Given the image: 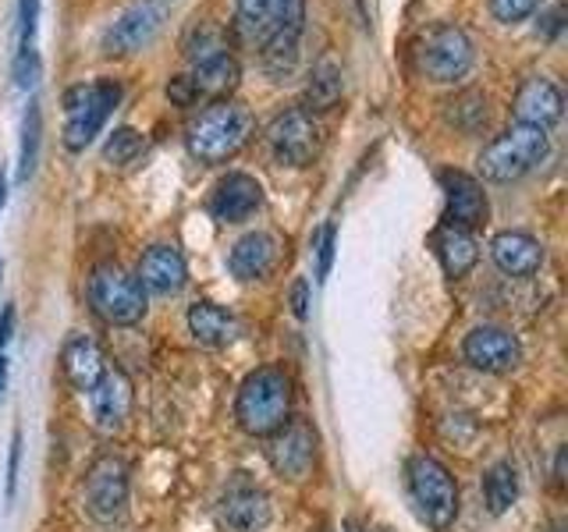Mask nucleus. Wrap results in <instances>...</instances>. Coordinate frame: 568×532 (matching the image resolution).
I'll return each mask as SVG.
<instances>
[{
    "label": "nucleus",
    "instance_id": "f257e3e1",
    "mask_svg": "<svg viewBox=\"0 0 568 532\" xmlns=\"http://www.w3.org/2000/svg\"><path fill=\"white\" fill-rule=\"evenodd\" d=\"M306 29V0H235V32L245 47L260 50L271 75H288Z\"/></svg>",
    "mask_w": 568,
    "mask_h": 532
},
{
    "label": "nucleus",
    "instance_id": "f03ea898",
    "mask_svg": "<svg viewBox=\"0 0 568 532\" xmlns=\"http://www.w3.org/2000/svg\"><path fill=\"white\" fill-rule=\"evenodd\" d=\"M235 419L248 437H271L292 419V380L277 366L248 372L235 398Z\"/></svg>",
    "mask_w": 568,
    "mask_h": 532
},
{
    "label": "nucleus",
    "instance_id": "7ed1b4c3",
    "mask_svg": "<svg viewBox=\"0 0 568 532\" xmlns=\"http://www.w3.org/2000/svg\"><path fill=\"white\" fill-rule=\"evenodd\" d=\"M248 135H253V117L242 103L213 100L206 111L189 124V153L203 164H224L235 156Z\"/></svg>",
    "mask_w": 568,
    "mask_h": 532
},
{
    "label": "nucleus",
    "instance_id": "20e7f679",
    "mask_svg": "<svg viewBox=\"0 0 568 532\" xmlns=\"http://www.w3.org/2000/svg\"><path fill=\"white\" fill-rule=\"evenodd\" d=\"M89 306L111 327H135L146 316V288L118 263H100L89 277Z\"/></svg>",
    "mask_w": 568,
    "mask_h": 532
},
{
    "label": "nucleus",
    "instance_id": "39448f33",
    "mask_svg": "<svg viewBox=\"0 0 568 532\" xmlns=\"http://www.w3.org/2000/svg\"><path fill=\"white\" fill-rule=\"evenodd\" d=\"M550 150L544 129H529V124H515L505 135H497L490 146L479 153V174L487 182H519L537 164H544V156Z\"/></svg>",
    "mask_w": 568,
    "mask_h": 532
},
{
    "label": "nucleus",
    "instance_id": "423d86ee",
    "mask_svg": "<svg viewBox=\"0 0 568 532\" xmlns=\"http://www.w3.org/2000/svg\"><path fill=\"white\" fill-rule=\"evenodd\" d=\"M405 475H408V493H413V501L426 519V525L448 529L458 514L455 475L444 469L434 454H413L405 466Z\"/></svg>",
    "mask_w": 568,
    "mask_h": 532
},
{
    "label": "nucleus",
    "instance_id": "0eeeda50",
    "mask_svg": "<svg viewBox=\"0 0 568 532\" xmlns=\"http://www.w3.org/2000/svg\"><path fill=\"white\" fill-rule=\"evenodd\" d=\"M121 100V85L118 82H89L75 85L64 93V146L71 153L85 150L103 129L106 114L114 111V103Z\"/></svg>",
    "mask_w": 568,
    "mask_h": 532
},
{
    "label": "nucleus",
    "instance_id": "6e6552de",
    "mask_svg": "<svg viewBox=\"0 0 568 532\" xmlns=\"http://www.w3.org/2000/svg\"><path fill=\"white\" fill-rule=\"evenodd\" d=\"M416 61L430 82H458L473 68V43L458 25L440 22L419 40Z\"/></svg>",
    "mask_w": 568,
    "mask_h": 532
},
{
    "label": "nucleus",
    "instance_id": "1a4fd4ad",
    "mask_svg": "<svg viewBox=\"0 0 568 532\" xmlns=\"http://www.w3.org/2000/svg\"><path fill=\"white\" fill-rule=\"evenodd\" d=\"M85 511L97 522H118L124 504H129V466L118 454H100L85 472Z\"/></svg>",
    "mask_w": 568,
    "mask_h": 532
},
{
    "label": "nucleus",
    "instance_id": "9d476101",
    "mask_svg": "<svg viewBox=\"0 0 568 532\" xmlns=\"http://www.w3.org/2000/svg\"><path fill=\"white\" fill-rule=\"evenodd\" d=\"M239 85V61L231 53H217L210 61H195L189 75H178L168 85V96L178 106H192L200 100H224Z\"/></svg>",
    "mask_w": 568,
    "mask_h": 532
},
{
    "label": "nucleus",
    "instance_id": "9b49d317",
    "mask_svg": "<svg viewBox=\"0 0 568 532\" xmlns=\"http://www.w3.org/2000/svg\"><path fill=\"white\" fill-rule=\"evenodd\" d=\"M266 146H271L277 164L306 167L320 150V124L310 111L292 106V111H284L271 121V129H266Z\"/></svg>",
    "mask_w": 568,
    "mask_h": 532
},
{
    "label": "nucleus",
    "instance_id": "f8f14e48",
    "mask_svg": "<svg viewBox=\"0 0 568 532\" xmlns=\"http://www.w3.org/2000/svg\"><path fill=\"white\" fill-rule=\"evenodd\" d=\"M266 461L284 479H306L316 461V433L306 419H288L266 437Z\"/></svg>",
    "mask_w": 568,
    "mask_h": 532
},
{
    "label": "nucleus",
    "instance_id": "ddd939ff",
    "mask_svg": "<svg viewBox=\"0 0 568 532\" xmlns=\"http://www.w3.org/2000/svg\"><path fill=\"white\" fill-rule=\"evenodd\" d=\"M168 8H171L168 0H139V4H132L111 29L103 32V50L106 53L142 50L160 32V25H164Z\"/></svg>",
    "mask_w": 568,
    "mask_h": 532
},
{
    "label": "nucleus",
    "instance_id": "4468645a",
    "mask_svg": "<svg viewBox=\"0 0 568 532\" xmlns=\"http://www.w3.org/2000/svg\"><path fill=\"white\" fill-rule=\"evenodd\" d=\"M462 355H466V362L473 369L501 377V372H511L523 362V345L511 330L484 324V327L469 330L466 345H462Z\"/></svg>",
    "mask_w": 568,
    "mask_h": 532
},
{
    "label": "nucleus",
    "instance_id": "2eb2a0df",
    "mask_svg": "<svg viewBox=\"0 0 568 532\" xmlns=\"http://www.w3.org/2000/svg\"><path fill=\"white\" fill-rule=\"evenodd\" d=\"M89 408H93V426L100 433H118L132 416V380L124 377V369L106 366L100 383L89 390Z\"/></svg>",
    "mask_w": 568,
    "mask_h": 532
},
{
    "label": "nucleus",
    "instance_id": "dca6fc26",
    "mask_svg": "<svg viewBox=\"0 0 568 532\" xmlns=\"http://www.w3.org/2000/svg\"><path fill=\"white\" fill-rule=\"evenodd\" d=\"M221 522L235 532H260L271 522V497L256 483H248L245 475L231 479L227 490L221 493Z\"/></svg>",
    "mask_w": 568,
    "mask_h": 532
},
{
    "label": "nucleus",
    "instance_id": "f3484780",
    "mask_svg": "<svg viewBox=\"0 0 568 532\" xmlns=\"http://www.w3.org/2000/svg\"><path fill=\"white\" fill-rule=\"evenodd\" d=\"M440 188H444V203H448V213L444 221L452 227L469 231L476 224H484L487 217V195L479 188V182L466 171H444L440 174Z\"/></svg>",
    "mask_w": 568,
    "mask_h": 532
},
{
    "label": "nucleus",
    "instance_id": "a211bd4d",
    "mask_svg": "<svg viewBox=\"0 0 568 532\" xmlns=\"http://www.w3.org/2000/svg\"><path fill=\"white\" fill-rule=\"evenodd\" d=\"M260 203H263V188H260L256 177L235 171V174H227L217 188H213L210 217L221 221V224H242L260 209Z\"/></svg>",
    "mask_w": 568,
    "mask_h": 532
},
{
    "label": "nucleus",
    "instance_id": "6ab92c4d",
    "mask_svg": "<svg viewBox=\"0 0 568 532\" xmlns=\"http://www.w3.org/2000/svg\"><path fill=\"white\" fill-rule=\"evenodd\" d=\"M561 106H565V96L555 82L550 79H526L519 85V93H515L511 111H515V117H519V124L547 132V124H555L561 117Z\"/></svg>",
    "mask_w": 568,
    "mask_h": 532
},
{
    "label": "nucleus",
    "instance_id": "aec40b11",
    "mask_svg": "<svg viewBox=\"0 0 568 532\" xmlns=\"http://www.w3.org/2000/svg\"><path fill=\"white\" fill-rule=\"evenodd\" d=\"M490 259L505 277H532L544 263V248L526 231H501L490 242Z\"/></svg>",
    "mask_w": 568,
    "mask_h": 532
},
{
    "label": "nucleus",
    "instance_id": "412c9836",
    "mask_svg": "<svg viewBox=\"0 0 568 532\" xmlns=\"http://www.w3.org/2000/svg\"><path fill=\"white\" fill-rule=\"evenodd\" d=\"M139 284L142 288H150L156 295H174V291H182L185 288V280H189V270H185V259L178 248L171 245H153L142 253L139 259Z\"/></svg>",
    "mask_w": 568,
    "mask_h": 532
},
{
    "label": "nucleus",
    "instance_id": "4be33fe9",
    "mask_svg": "<svg viewBox=\"0 0 568 532\" xmlns=\"http://www.w3.org/2000/svg\"><path fill=\"white\" fill-rule=\"evenodd\" d=\"M61 372L64 380L71 383V390H79V395H89L100 377L106 372V359L97 341H89V337H71L61 351Z\"/></svg>",
    "mask_w": 568,
    "mask_h": 532
},
{
    "label": "nucleus",
    "instance_id": "5701e85b",
    "mask_svg": "<svg viewBox=\"0 0 568 532\" xmlns=\"http://www.w3.org/2000/svg\"><path fill=\"white\" fill-rule=\"evenodd\" d=\"M274 263H277V238L266 235V231H253V235L239 238L227 256L231 274L239 280H263L274 270Z\"/></svg>",
    "mask_w": 568,
    "mask_h": 532
},
{
    "label": "nucleus",
    "instance_id": "b1692460",
    "mask_svg": "<svg viewBox=\"0 0 568 532\" xmlns=\"http://www.w3.org/2000/svg\"><path fill=\"white\" fill-rule=\"evenodd\" d=\"M189 330L203 348H224L235 341L239 334V319L227 309L213 306V301H195L189 309Z\"/></svg>",
    "mask_w": 568,
    "mask_h": 532
},
{
    "label": "nucleus",
    "instance_id": "393cba45",
    "mask_svg": "<svg viewBox=\"0 0 568 532\" xmlns=\"http://www.w3.org/2000/svg\"><path fill=\"white\" fill-rule=\"evenodd\" d=\"M437 256H440V266H444V274L448 277H466L476 259H479V245L476 238L469 235V231H462V227H452V224H444L437 231Z\"/></svg>",
    "mask_w": 568,
    "mask_h": 532
},
{
    "label": "nucleus",
    "instance_id": "a878e982",
    "mask_svg": "<svg viewBox=\"0 0 568 532\" xmlns=\"http://www.w3.org/2000/svg\"><path fill=\"white\" fill-rule=\"evenodd\" d=\"M515 497H519V472H515L511 461H494L484 475V501L490 514H505Z\"/></svg>",
    "mask_w": 568,
    "mask_h": 532
},
{
    "label": "nucleus",
    "instance_id": "bb28decb",
    "mask_svg": "<svg viewBox=\"0 0 568 532\" xmlns=\"http://www.w3.org/2000/svg\"><path fill=\"white\" fill-rule=\"evenodd\" d=\"M337 96H342V71H337L331 61L316 64L313 75L306 82V106L302 111H331V106L337 103Z\"/></svg>",
    "mask_w": 568,
    "mask_h": 532
},
{
    "label": "nucleus",
    "instance_id": "cd10ccee",
    "mask_svg": "<svg viewBox=\"0 0 568 532\" xmlns=\"http://www.w3.org/2000/svg\"><path fill=\"white\" fill-rule=\"evenodd\" d=\"M185 53H189V61H210V58H217V53H227V40H224V32L217 25H195L189 32V40H185Z\"/></svg>",
    "mask_w": 568,
    "mask_h": 532
},
{
    "label": "nucleus",
    "instance_id": "c85d7f7f",
    "mask_svg": "<svg viewBox=\"0 0 568 532\" xmlns=\"http://www.w3.org/2000/svg\"><path fill=\"white\" fill-rule=\"evenodd\" d=\"M448 121L462 132H476L487 121V100L479 93H462L448 103Z\"/></svg>",
    "mask_w": 568,
    "mask_h": 532
},
{
    "label": "nucleus",
    "instance_id": "c756f323",
    "mask_svg": "<svg viewBox=\"0 0 568 532\" xmlns=\"http://www.w3.org/2000/svg\"><path fill=\"white\" fill-rule=\"evenodd\" d=\"M142 135L135 129H114L111 139H106V146H103V156H106V164H114V167H129L132 160L142 153Z\"/></svg>",
    "mask_w": 568,
    "mask_h": 532
},
{
    "label": "nucleus",
    "instance_id": "7c9ffc66",
    "mask_svg": "<svg viewBox=\"0 0 568 532\" xmlns=\"http://www.w3.org/2000/svg\"><path fill=\"white\" fill-rule=\"evenodd\" d=\"M36 146H40V106L29 103L26 111V132H22V167H18V177H29L36 167Z\"/></svg>",
    "mask_w": 568,
    "mask_h": 532
},
{
    "label": "nucleus",
    "instance_id": "2f4dec72",
    "mask_svg": "<svg viewBox=\"0 0 568 532\" xmlns=\"http://www.w3.org/2000/svg\"><path fill=\"white\" fill-rule=\"evenodd\" d=\"M490 4V14L497 18V22H523V18H529L532 11L540 8V0H487Z\"/></svg>",
    "mask_w": 568,
    "mask_h": 532
},
{
    "label": "nucleus",
    "instance_id": "473e14b6",
    "mask_svg": "<svg viewBox=\"0 0 568 532\" xmlns=\"http://www.w3.org/2000/svg\"><path fill=\"white\" fill-rule=\"evenodd\" d=\"M334 242H337V231H334V224H327L324 231H320V263H316V277L320 280H327V274H331V263H334Z\"/></svg>",
    "mask_w": 568,
    "mask_h": 532
},
{
    "label": "nucleus",
    "instance_id": "72a5a7b5",
    "mask_svg": "<svg viewBox=\"0 0 568 532\" xmlns=\"http://www.w3.org/2000/svg\"><path fill=\"white\" fill-rule=\"evenodd\" d=\"M292 313H295V319L310 316V280H295L292 284Z\"/></svg>",
    "mask_w": 568,
    "mask_h": 532
},
{
    "label": "nucleus",
    "instance_id": "f704fd0d",
    "mask_svg": "<svg viewBox=\"0 0 568 532\" xmlns=\"http://www.w3.org/2000/svg\"><path fill=\"white\" fill-rule=\"evenodd\" d=\"M18 458H22V433L11 437V458H8V497L18 487Z\"/></svg>",
    "mask_w": 568,
    "mask_h": 532
},
{
    "label": "nucleus",
    "instance_id": "c9c22d12",
    "mask_svg": "<svg viewBox=\"0 0 568 532\" xmlns=\"http://www.w3.org/2000/svg\"><path fill=\"white\" fill-rule=\"evenodd\" d=\"M11 327H14V309H4V319H0V348L11 341Z\"/></svg>",
    "mask_w": 568,
    "mask_h": 532
},
{
    "label": "nucleus",
    "instance_id": "e433bc0d",
    "mask_svg": "<svg viewBox=\"0 0 568 532\" xmlns=\"http://www.w3.org/2000/svg\"><path fill=\"white\" fill-rule=\"evenodd\" d=\"M544 22H547V25H544L547 35H555V32L561 29V4H558V8H550V14L544 18Z\"/></svg>",
    "mask_w": 568,
    "mask_h": 532
},
{
    "label": "nucleus",
    "instance_id": "4c0bfd02",
    "mask_svg": "<svg viewBox=\"0 0 568 532\" xmlns=\"http://www.w3.org/2000/svg\"><path fill=\"white\" fill-rule=\"evenodd\" d=\"M565 458H568V454H565V448H561V451H558V461H555V479H558V483H565Z\"/></svg>",
    "mask_w": 568,
    "mask_h": 532
},
{
    "label": "nucleus",
    "instance_id": "58836bf2",
    "mask_svg": "<svg viewBox=\"0 0 568 532\" xmlns=\"http://www.w3.org/2000/svg\"><path fill=\"white\" fill-rule=\"evenodd\" d=\"M4 387H8V359L0 355V395H4Z\"/></svg>",
    "mask_w": 568,
    "mask_h": 532
},
{
    "label": "nucleus",
    "instance_id": "ea45409f",
    "mask_svg": "<svg viewBox=\"0 0 568 532\" xmlns=\"http://www.w3.org/2000/svg\"><path fill=\"white\" fill-rule=\"evenodd\" d=\"M0 206H4V167H0Z\"/></svg>",
    "mask_w": 568,
    "mask_h": 532
},
{
    "label": "nucleus",
    "instance_id": "a19ab883",
    "mask_svg": "<svg viewBox=\"0 0 568 532\" xmlns=\"http://www.w3.org/2000/svg\"><path fill=\"white\" fill-rule=\"evenodd\" d=\"M550 532H565V522H558L555 529H550Z\"/></svg>",
    "mask_w": 568,
    "mask_h": 532
},
{
    "label": "nucleus",
    "instance_id": "79ce46f5",
    "mask_svg": "<svg viewBox=\"0 0 568 532\" xmlns=\"http://www.w3.org/2000/svg\"><path fill=\"white\" fill-rule=\"evenodd\" d=\"M168 4H174V0H168Z\"/></svg>",
    "mask_w": 568,
    "mask_h": 532
}]
</instances>
